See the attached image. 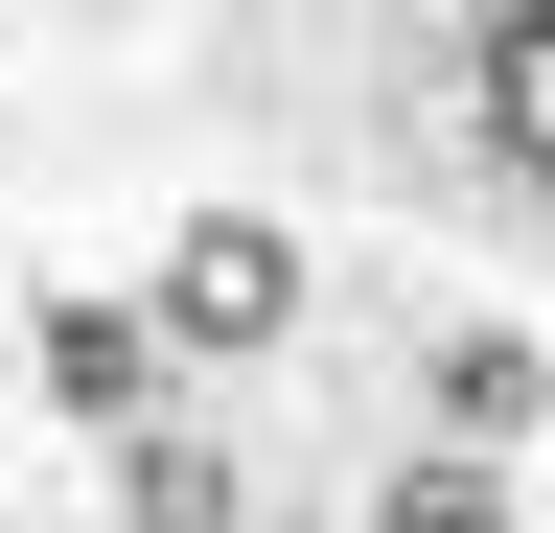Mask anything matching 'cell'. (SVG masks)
Segmentation results:
<instances>
[{
    "instance_id": "3957f363",
    "label": "cell",
    "mask_w": 555,
    "mask_h": 533,
    "mask_svg": "<svg viewBox=\"0 0 555 533\" xmlns=\"http://www.w3.org/2000/svg\"><path fill=\"white\" fill-rule=\"evenodd\" d=\"M463 116H486V140H509V163L555 186V0H509V24L463 47Z\"/></svg>"
},
{
    "instance_id": "8992f818",
    "label": "cell",
    "mask_w": 555,
    "mask_h": 533,
    "mask_svg": "<svg viewBox=\"0 0 555 533\" xmlns=\"http://www.w3.org/2000/svg\"><path fill=\"white\" fill-rule=\"evenodd\" d=\"M371 533H509V464H486V441H440V464H393V510Z\"/></svg>"
},
{
    "instance_id": "277c9868",
    "label": "cell",
    "mask_w": 555,
    "mask_h": 533,
    "mask_svg": "<svg viewBox=\"0 0 555 533\" xmlns=\"http://www.w3.org/2000/svg\"><path fill=\"white\" fill-rule=\"evenodd\" d=\"M416 394H440V441H486V464H509V441H532V394H555V371L509 348V325H463V348H440V371H416Z\"/></svg>"
},
{
    "instance_id": "5b68a950",
    "label": "cell",
    "mask_w": 555,
    "mask_h": 533,
    "mask_svg": "<svg viewBox=\"0 0 555 533\" xmlns=\"http://www.w3.org/2000/svg\"><path fill=\"white\" fill-rule=\"evenodd\" d=\"M116 510H139V533H232V441L139 418V464H116Z\"/></svg>"
},
{
    "instance_id": "6da1fadb",
    "label": "cell",
    "mask_w": 555,
    "mask_h": 533,
    "mask_svg": "<svg viewBox=\"0 0 555 533\" xmlns=\"http://www.w3.org/2000/svg\"><path fill=\"white\" fill-rule=\"evenodd\" d=\"M163 325H185V371L278 348V325H301V232H278V210H185L163 232Z\"/></svg>"
},
{
    "instance_id": "7a4b0ae2",
    "label": "cell",
    "mask_w": 555,
    "mask_h": 533,
    "mask_svg": "<svg viewBox=\"0 0 555 533\" xmlns=\"http://www.w3.org/2000/svg\"><path fill=\"white\" fill-rule=\"evenodd\" d=\"M24 371H47V418L139 441V418H163V371H185V325H163V302H47V325H24Z\"/></svg>"
}]
</instances>
